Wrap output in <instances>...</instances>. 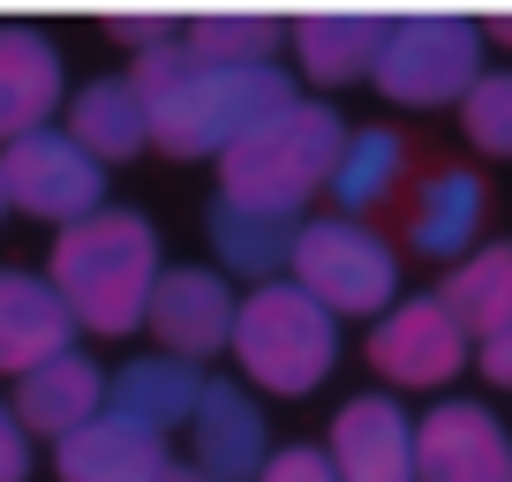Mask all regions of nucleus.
<instances>
[{
	"label": "nucleus",
	"instance_id": "nucleus-1",
	"mask_svg": "<svg viewBox=\"0 0 512 482\" xmlns=\"http://www.w3.org/2000/svg\"><path fill=\"white\" fill-rule=\"evenodd\" d=\"M128 83L144 98L151 144H159L166 159H226L264 113L294 106L287 68H219V61H196L181 38L136 53Z\"/></svg>",
	"mask_w": 512,
	"mask_h": 482
},
{
	"label": "nucleus",
	"instance_id": "nucleus-2",
	"mask_svg": "<svg viewBox=\"0 0 512 482\" xmlns=\"http://www.w3.org/2000/svg\"><path fill=\"white\" fill-rule=\"evenodd\" d=\"M53 294L68 302V317L83 332H136L151 309V287H159V234H151L144 211H91V219L61 226L53 241Z\"/></svg>",
	"mask_w": 512,
	"mask_h": 482
},
{
	"label": "nucleus",
	"instance_id": "nucleus-3",
	"mask_svg": "<svg viewBox=\"0 0 512 482\" xmlns=\"http://www.w3.org/2000/svg\"><path fill=\"white\" fill-rule=\"evenodd\" d=\"M339 151H347V121H339L332 106H317V98H294V106L264 113V121L219 159V196L226 204L294 219L317 189H332Z\"/></svg>",
	"mask_w": 512,
	"mask_h": 482
},
{
	"label": "nucleus",
	"instance_id": "nucleus-4",
	"mask_svg": "<svg viewBox=\"0 0 512 482\" xmlns=\"http://www.w3.org/2000/svg\"><path fill=\"white\" fill-rule=\"evenodd\" d=\"M234 362L249 370L256 392L302 400L339 362V317L317 309L294 279H264V287L234 309Z\"/></svg>",
	"mask_w": 512,
	"mask_h": 482
},
{
	"label": "nucleus",
	"instance_id": "nucleus-5",
	"mask_svg": "<svg viewBox=\"0 0 512 482\" xmlns=\"http://www.w3.org/2000/svg\"><path fill=\"white\" fill-rule=\"evenodd\" d=\"M377 83L392 106H460L482 83V23L467 16H392V38L377 53Z\"/></svg>",
	"mask_w": 512,
	"mask_h": 482
},
{
	"label": "nucleus",
	"instance_id": "nucleus-6",
	"mask_svg": "<svg viewBox=\"0 0 512 482\" xmlns=\"http://www.w3.org/2000/svg\"><path fill=\"white\" fill-rule=\"evenodd\" d=\"M294 287L332 317H377L400 294V257L362 219H317L294 241Z\"/></svg>",
	"mask_w": 512,
	"mask_h": 482
},
{
	"label": "nucleus",
	"instance_id": "nucleus-7",
	"mask_svg": "<svg viewBox=\"0 0 512 482\" xmlns=\"http://www.w3.org/2000/svg\"><path fill=\"white\" fill-rule=\"evenodd\" d=\"M0 196L23 219L76 226L91 211H106V166L91 151H76L68 129H38V136H16V144L0 151Z\"/></svg>",
	"mask_w": 512,
	"mask_h": 482
},
{
	"label": "nucleus",
	"instance_id": "nucleus-8",
	"mask_svg": "<svg viewBox=\"0 0 512 482\" xmlns=\"http://www.w3.org/2000/svg\"><path fill=\"white\" fill-rule=\"evenodd\" d=\"M467 347H475V339L437 309V294H422V302H400V309L377 317V332H369V370L392 377V385L437 392V385H452V377L467 370Z\"/></svg>",
	"mask_w": 512,
	"mask_h": 482
},
{
	"label": "nucleus",
	"instance_id": "nucleus-9",
	"mask_svg": "<svg viewBox=\"0 0 512 482\" xmlns=\"http://www.w3.org/2000/svg\"><path fill=\"white\" fill-rule=\"evenodd\" d=\"M415 482H512V437L490 407L445 400L415 422Z\"/></svg>",
	"mask_w": 512,
	"mask_h": 482
},
{
	"label": "nucleus",
	"instance_id": "nucleus-10",
	"mask_svg": "<svg viewBox=\"0 0 512 482\" xmlns=\"http://www.w3.org/2000/svg\"><path fill=\"white\" fill-rule=\"evenodd\" d=\"M234 294H226L219 272H196V264H181V272H159V287H151V339L166 347V362H211L219 347H234Z\"/></svg>",
	"mask_w": 512,
	"mask_h": 482
},
{
	"label": "nucleus",
	"instance_id": "nucleus-11",
	"mask_svg": "<svg viewBox=\"0 0 512 482\" xmlns=\"http://www.w3.org/2000/svg\"><path fill=\"white\" fill-rule=\"evenodd\" d=\"M339 482H415V422L400 415V400L362 392L332 415V445H324Z\"/></svg>",
	"mask_w": 512,
	"mask_h": 482
},
{
	"label": "nucleus",
	"instance_id": "nucleus-12",
	"mask_svg": "<svg viewBox=\"0 0 512 482\" xmlns=\"http://www.w3.org/2000/svg\"><path fill=\"white\" fill-rule=\"evenodd\" d=\"M61 354H76V317L53 294V279L0 264V377H31Z\"/></svg>",
	"mask_w": 512,
	"mask_h": 482
},
{
	"label": "nucleus",
	"instance_id": "nucleus-13",
	"mask_svg": "<svg viewBox=\"0 0 512 482\" xmlns=\"http://www.w3.org/2000/svg\"><path fill=\"white\" fill-rule=\"evenodd\" d=\"M189 452H196V475L211 482H256L264 475V415H256V400L241 385H204L189 407Z\"/></svg>",
	"mask_w": 512,
	"mask_h": 482
},
{
	"label": "nucleus",
	"instance_id": "nucleus-14",
	"mask_svg": "<svg viewBox=\"0 0 512 482\" xmlns=\"http://www.w3.org/2000/svg\"><path fill=\"white\" fill-rule=\"evenodd\" d=\"M68 76L61 53H53L46 31H23V23H0V151L16 136H38L61 113Z\"/></svg>",
	"mask_w": 512,
	"mask_h": 482
},
{
	"label": "nucleus",
	"instance_id": "nucleus-15",
	"mask_svg": "<svg viewBox=\"0 0 512 482\" xmlns=\"http://www.w3.org/2000/svg\"><path fill=\"white\" fill-rule=\"evenodd\" d=\"M166 460H174V452H166V430H144L136 415H113V407L53 445L61 482H144V475H159Z\"/></svg>",
	"mask_w": 512,
	"mask_h": 482
},
{
	"label": "nucleus",
	"instance_id": "nucleus-16",
	"mask_svg": "<svg viewBox=\"0 0 512 482\" xmlns=\"http://www.w3.org/2000/svg\"><path fill=\"white\" fill-rule=\"evenodd\" d=\"M482 211H490L482 181L467 174V166H437V174H422L415 196H407V241H415L430 264H460L467 249H475V234H482Z\"/></svg>",
	"mask_w": 512,
	"mask_h": 482
},
{
	"label": "nucleus",
	"instance_id": "nucleus-17",
	"mask_svg": "<svg viewBox=\"0 0 512 482\" xmlns=\"http://www.w3.org/2000/svg\"><path fill=\"white\" fill-rule=\"evenodd\" d=\"M91 415H106V370L98 362H83V354H61V362H46V370L16 377V422L31 437H76Z\"/></svg>",
	"mask_w": 512,
	"mask_h": 482
},
{
	"label": "nucleus",
	"instance_id": "nucleus-18",
	"mask_svg": "<svg viewBox=\"0 0 512 482\" xmlns=\"http://www.w3.org/2000/svg\"><path fill=\"white\" fill-rule=\"evenodd\" d=\"M437 309L467 339H497L512 324V241H475L437 287Z\"/></svg>",
	"mask_w": 512,
	"mask_h": 482
},
{
	"label": "nucleus",
	"instance_id": "nucleus-19",
	"mask_svg": "<svg viewBox=\"0 0 512 482\" xmlns=\"http://www.w3.org/2000/svg\"><path fill=\"white\" fill-rule=\"evenodd\" d=\"M68 136H76V151H91L98 166L136 159V151L151 144V113H144V98H136V83L128 76L83 83V91L68 98Z\"/></svg>",
	"mask_w": 512,
	"mask_h": 482
},
{
	"label": "nucleus",
	"instance_id": "nucleus-20",
	"mask_svg": "<svg viewBox=\"0 0 512 482\" xmlns=\"http://www.w3.org/2000/svg\"><path fill=\"white\" fill-rule=\"evenodd\" d=\"M384 38H392V16H309L287 31V46L309 83H354V76H377Z\"/></svg>",
	"mask_w": 512,
	"mask_h": 482
},
{
	"label": "nucleus",
	"instance_id": "nucleus-21",
	"mask_svg": "<svg viewBox=\"0 0 512 482\" xmlns=\"http://www.w3.org/2000/svg\"><path fill=\"white\" fill-rule=\"evenodd\" d=\"M204 234L211 249H219L226 272H249L256 287H264V272H279V264H294V241H302V226L279 219V211H249V204H211L204 211Z\"/></svg>",
	"mask_w": 512,
	"mask_h": 482
},
{
	"label": "nucleus",
	"instance_id": "nucleus-22",
	"mask_svg": "<svg viewBox=\"0 0 512 482\" xmlns=\"http://www.w3.org/2000/svg\"><path fill=\"white\" fill-rule=\"evenodd\" d=\"M407 181V136L400 129H347V151L332 166V196L339 219H362V211L392 204Z\"/></svg>",
	"mask_w": 512,
	"mask_h": 482
},
{
	"label": "nucleus",
	"instance_id": "nucleus-23",
	"mask_svg": "<svg viewBox=\"0 0 512 482\" xmlns=\"http://www.w3.org/2000/svg\"><path fill=\"white\" fill-rule=\"evenodd\" d=\"M196 392H204V377H196L189 362H166V354L128 362V370L106 377V407H113V415H136L144 430H174V422H189Z\"/></svg>",
	"mask_w": 512,
	"mask_h": 482
},
{
	"label": "nucleus",
	"instance_id": "nucleus-24",
	"mask_svg": "<svg viewBox=\"0 0 512 482\" xmlns=\"http://www.w3.org/2000/svg\"><path fill=\"white\" fill-rule=\"evenodd\" d=\"M181 46L196 61H219V68H272V53L287 46V23H264V16H204L181 31Z\"/></svg>",
	"mask_w": 512,
	"mask_h": 482
},
{
	"label": "nucleus",
	"instance_id": "nucleus-25",
	"mask_svg": "<svg viewBox=\"0 0 512 482\" xmlns=\"http://www.w3.org/2000/svg\"><path fill=\"white\" fill-rule=\"evenodd\" d=\"M460 129L482 159H512V68H482V83L460 98Z\"/></svg>",
	"mask_w": 512,
	"mask_h": 482
},
{
	"label": "nucleus",
	"instance_id": "nucleus-26",
	"mask_svg": "<svg viewBox=\"0 0 512 482\" xmlns=\"http://www.w3.org/2000/svg\"><path fill=\"white\" fill-rule=\"evenodd\" d=\"M256 482H339V475H332V460H324L317 445H287V452L264 460V475H256Z\"/></svg>",
	"mask_w": 512,
	"mask_h": 482
},
{
	"label": "nucleus",
	"instance_id": "nucleus-27",
	"mask_svg": "<svg viewBox=\"0 0 512 482\" xmlns=\"http://www.w3.org/2000/svg\"><path fill=\"white\" fill-rule=\"evenodd\" d=\"M31 475V430L16 422V407L0 400V482H23Z\"/></svg>",
	"mask_w": 512,
	"mask_h": 482
},
{
	"label": "nucleus",
	"instance_id": "nucleus-28",
	"mask_svg": "<svg viewBox=\"0 0 512 482\" xmlns=\"http://www.w3.org/2000/svg\"><path fill=\"white\" fill-rule=\"evenodd\" d=\"M174 23H159V16H144V23H113V46H136V53H151V46H174Z\"/></svg>",
	"mask_w": 512,
	"mask_h": 482
},
{
	"label": "nucleus",
	"instance_id": "nucleus-29",
	"mask_svg": "<svg viewBox=\"0 0 512 482\" xmlns=\"http://www.w3.org/2000/svg\"><path fill=\"white\" fill-rule=\"evenodd\" d=\"M475 370L490 377V385H505V392H512V324H505L497 339H482V362H475Z\"/></svg>",
	"mask_w": 512,
	"mask_h": 482
},
{
	"label": "nucleus",
	"instance_id": "nucleus-30",
	"mask_svg": "<svg viewBox=\"0 0 512 482\" xmlns=\"http://www.w3.org/2000/svg\"><path fill=\"white\" fill-rule=\"evenodd\" d=\"M144 482H211V475H196V467H181V460H166L159 475H144Z\"/></svg>",
	"mask_w": 512,
	"mask_h": 482
},
{
	"label": "nucleus",
	"instance_id": "nucleus-31",
	"mask_svg": "<svg viewBox=\"0 0 512 482\" xmlns=\"http://www.w3.org/2000/svg\"><path fill=\"white\" fill-rule=\"evenodd\" d=\"M482 38H497V46H512V16H490V23H482Z\"/></svg>",
	"mask_w": 512,
	"mask_h": 482
},
{
	"label": "nucleus",
	"instance_id": "nucleus-32",
	"mask_svg": "<svg viewBox=\"0 0 512 482\" xmlns=\"http://www.w3.org/2000/svg\"><path fill=\"white\" fill-rule=\"evenodd\" d=\"M0 211H8V196H0Z\"/></svg>",
	"mask_w": 512,
	"mask_h": 482
}]
</instances>
